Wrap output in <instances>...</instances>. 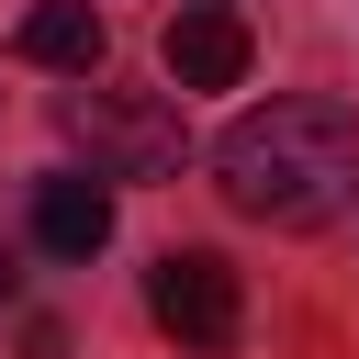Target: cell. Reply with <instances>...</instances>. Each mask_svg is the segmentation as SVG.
<instances>
[{
    "mask_svg": "<svg viewBox=\"0 0 359 359\" xmlns=\"http://www.w3.org/2000/svg\"><path fill=\"white\" fill-rule=\"evenodd\" d=\"M146 314H157L191 359H224V348L247 337V292H236V269H224L213 247H168V258L146 269Z\"/></svg>",
    "mask_w": 359,
    "mask_h": 359,
    "instance_id": "2",
    "label": "cell"
},
{
    "mask_svg": "<svg viewBox=\"0 0 359 359\" xmlns=\"http://www.w3.org/2000/svg\"><path fill=\"white\" fill-rule=\"evenodd\" d=\"M0 303H11V269H0Z\"/></svg>",
    "mask_w": 359,
    "mask_h": 359,
    "instance_id": "7",
    "label": "cell"
},
{
    "mask_svg": "<svg viewBox=\"0 0 359 359\" xmlns=\"http://www.w3.org/2000/svg\"><path fill=\"white\" fill-rule=\"evenodd\" d=\"M101 45H112V22H101L90 0H34V11L11 22V56H22V67H67V79H90Z\"/></svg>",
    "mask_w": 359,
    "mask_h": 359,
    "instance_id": "6",
    "label": "cell"
},
{
    "mask_svg": "<svg viewBox=\"0 0 359 359\" xmlns=\"http://www.w3.org/2000/svg\"><path fill=\"white\" fill-rule=\"evenodd\" d=\"M247 22L224 11V0H191V11H168V79L180 90H236L247 79Z\"/></svg>",
    "mask_w": 359,
    "mask_h": 359,
    "instance_id": "5",
    "label": "cell"
},
{
    "mask_svg": "<svg viewBox=\"0 0 359 359\" xmlns=\"http://www.w3.org/2000/svg\"><path fill=\"white\" fill-rule=\"evenodd\" d=\"M213 180H224V202L247 224H280V236L337 224L359 202V112L348 101H314V90L258 101V112H236L213 135Z\"/></svg>",
    "mask_w": 359,
    "mask_h": 359,
    "instance_id": "1",
    "label": "cell"
},
{
    "mask_svg": "<svg viewBox=\"0 0 359 359\" xmlns=\"http://www.w3.org/2000/svg\"><path fill=\"white\" fill-rule=\"evenodd\" d=\"M34 247H45V258H101V247H112V180H101V168L34 180Z\"/></svg>",
    "mask_w": 359,
    "mask_h": 359,
    "instance_id": "4",
    "label": "cell"
},
{
    "mask_svg": "<svg viewBox=\"0 0 359 359\" xmlns=\"http://www.w3.org/2000/svg\"><path fill=\"white\" fill-rule=\"evenodd\" d=\"M67 123L90 135L101 180H112V168H123V180H168V168H180V101H168V90H90V101H67Z\"/></svg>",
    "mask_w": 359,
    "mask_h": 359,
    "instance_id": "3",
    "label": "cell"
}]
</instances>
